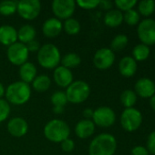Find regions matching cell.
Returning <instances> with one entry per match:
<instances>
[{
  "instance_id": "1",
  "label": "cell",
  "mask_w": 155,
  "mask_h": 155,
  "mask_svg": "<svg viewBox=\"0 0 155 155\" xmlns=\"http://www.w3.org/2000/svg\"><path fill=\"white\" fill-rule=\"evenodd\" d=\"M117 150V140L111 134H100L92 139L89 145L90 155H114Z\"/></svg>"
},
{
  "instance_id": "2",
  "label": "cell",
  "mask_w": 155,
  "mask_h": 155,
  "mask_svg": "<svg viewBox=\"0 0 155 155\" xmlns=\"http://www.w3.org/2000/svg\"><path fill=\"white\" fill-rule=\"evenodd\" d=\"M5 96L8 104L23 105L26 104L31 97V88L29 84L22 81H16L10 84L5 88Z\"/></svg>"
},
{
  "instance_id": "3",
  "label": "cell",
  "mask_w": 155,
  "mask_h": 155,
  "mask_svg": "<svg viewBox=\"0 0 155 155\" xmlns=\"http://www.w3.org/2000/svg\"><path fill=\"white\" fill-rule=\"evenodd\" d=\"M43 133L48 141L59 143L69 138L70 128L65 121L60 119H52L46 124Z\"/></svg>"
},
{
  "instance_id": "4",
  "label": "cell",
  "mask_w": 155,
  "mask_h": 155,
  "mask_svg": "<svg viewBox=\"0 0 155 155\" xmlns=\"http://www.w3.org/2000/svg\"><path fill=\"white\" fill-rule=\"evenodd\" d=\"M61 61L59 49L53 44H45L37 52V63L45 69L57 68Z\"/></svg>"
},
{
  "instance_id": "5",
  "label": "cell",
  "mask_w": 155,
  "mask_h": 155,
  "mask_svg": "<svg viewBox=\"0 0 155 155\" xmlns=\"http://www.w3.org/2000/svg\"><path fill=\"white\" fill-rule=\"evenodd\" d=\"M66 95L69 103L79 104L85 102L90 94V84L82 80L73 81L72 84L67 87Z\"/></svg>"
},
{
  "instance_id": "6",
  "label": "cell",
  "mask_w": 155,
  "mask_h": 155,
  "mask_svg": "<svg viewBox=\"0 0 155 155\" xmlns=\"http://www.w3.org/2000/svg\"><path fill=\"white\" fill-rule=\"evenodd\" d=\"M121 125L126 132L132 133L137 131L143 121V117L142 113L132 107V108H125L121 115Z\"/></svg>"
},
{
  "instance_id": "7",
  "label": "cell",
  "mask_w": 155,
  "mask_h": 155,
  "mask_svg": "<svg viewBox=\"0 0 155 155\" xmlns=\"http://www.w3.org/2000/svg\"><path fill=\"white\" fill-rule=\"evenodd\" d=\"M41 11V3L39 0H20L17 2L16 12L20 17L25 20L36 19Z\"/></svg>"
},
{
  "instance_id": "8",
  "label": "cell",
  "mask_w": 155,
  "mask_h": 155,
  "mask_svg": "<svg viewBox=\"0 0 155 155\" xmlns=\"http://www.w3.org/2000/svg\"><path fill=\"white\" fill-rule=\"evenodd\" d=\"M91 121L96 126L109 128L115 124L116 114L113 109L109 106H100L94 110Z\"/></svg>"
},
{
  "instance_id": "9",
  "label": "cell",
  "mask_w": 155,
  "mask_h": 155,
  "mask_svg": "<svg viewBox=\"0 0 155 155\" xmlns=\"http://www.w3.org/2000/svg\"><path fill=\"white\" fill-rule=\"evenodd\" d=\"M137 35L142 44L146 45H155V19L145 18L138 24Z\"/></svg>"
},
{
  "instance_id": "10",
  "label": "cell",
  "mask_w": 155,
  "mask_h": 155,
  "mask_svg": "<svg viewBox=\"0 0 155 155\" xmlns=\"http://www.w3.org/2000/svg\"><path fill=\"white\" fill-rule=\"evenodd\" d=\"M28 55L29 52L27 51L26 45L20 42H16L15 44L8 46L6 50V57L8 61L14 65L21 66L26 63Z\"/></svg>"
},
{
  "instance_id": "11",
  "label": "cell",
  "mask_w": 155,
  "mask_h": 155,
  "mask_svg": "<svg viewBox=\"0 0 155 155\" xmlns=\"http://www.w3.org/2000/svg\"><path fill=\"white\" fill-rule=\"evenodd\" d=\"M76 5V2L73 0H54L51 4V9L56 18L67 20L72 17Z\"/></svg>"
},
{
  "instance_id": "12",
  "label": "cell",
  "mask_w": 155,
  "mask_h": 155,
  "mask_svg": "<svg viewBox=\"0 0 155 155\" xmlns=\"http://www.w3.org/2000/svg\"><path fill=\"white\" fill-rule=\"evenodd\" d=\"M115 62L114 52L108 47H102L96 51L93 56V64L100 70H107L111 68Z\"/></svg>"
},
{
  "instance_id": "13",
  "label": "cell",
  "mask_w": 155,
  "mask_h": 155,
  "mask_svg": "<svg viewBox=\"0 0 155 155\" xmlns=\"http://www.w3.org/2000/svg\"><path fill=\"white\" fill-rule=\"evenodd\" d=\"M6 129L10 135L16 138H20L27 134L28 124L22 117H14L8 121Z\"/></svg>"
},
{
  "instance_id": "14",
  "label": "cell",
  "mask_w": 155,
  "mask_h": 155,
  "mask_svg": "<svg viewBox=\"0 0 155 155\" xmlns=\"http://www.w3.org/2000/svg\"><path fill=\"white\" fill-rule=\"evenodd\" d=\"M134 92L142 98H151L155 94V83L148 77L140 78L135 83Z\"/></svg>"
},
{
  "instance_id": "15",
  "label": "cell",
  "mask_w": 155,
  "mask_h": 155,
  "mask_svg": "<svg viewBox=\"0 0 155 155\" xmlns=\"http://www.w3.org/2000/svg\"><path fill=\"white\" fill-rule=\"evenodd\" d=\"M53 79L56 84L62 88H67L73 82V74L70 69L58 65L54 69Z\"/></svg>"
},
{
  "instance_id": "16",
  "label": "cell",
  "mask_w": 155,
  "mask_h": 155,
  "mask_svg": "<svg viewBox=\"0 0 155 155\" xmlns=\"http://www.w3.org/2000/svg\"><path fill=\"white\" fill-rule=\"evenodd\" d=\"M62 30L63 24L56 17H50L47 19L42 25V33L48 38H55L58 36Z\"/></svg>"
},
{
  "instance_id": "17",
  "label": "cell",
  "mask_w": 155,
  "mask_h": 155,
  "mask_svg": "<svg viewBox=\"0 0 155 155\" xmlns=\"http://www.w3.org/2000/svg\"><path fill=\"white\" fill-rule=\"evenodd\" d=\"M96 125L91 120L82 119L75 126V134L79 139H88L93 135Z\"/></svg>"
},
{
  "instance_id": "18",
  "label": "cell",
  "mask_w": 155,
  "mask_h": 155,
  "mask_svg": "<svg viewBox=\"0 0 155 155\" xmlns=\"http://www.w3.org/2000/svg\"><path fill=\"white\" fill-rule=\"evenodd\" d=\"M17 42V30L9 25L0 26V44L5 46H10Z\"/></svg>"
},
{
  "instance_id": "19",
  "label": "cell",
  "mask_w": 155,
  "mask_h": 155,
  "mask_svg": "<svg viewBox=\"0 0 155 155\" xmlns=\"http://www.w3.org/2000/svg\"><path fill=\"white\" fill-rule=\"evenodd\" d=\"M138 69L137 62L132 56H124L119 63V72L124 77H132Z\"/></svg>"
},
{
  "instance_id": "20",
  "label": "cell",
  "mask_w": 155,
  "mask_h": 155,
  "mask_svg": "<svg viewBox=\"0 0 155 155\" xmlns=\"http://www.w3.org/2000/svg\"><path fill=\"white\" fill-rule=\"evenodd\" d=\"M19 77L22 82L29 84L37 76V69L33 63L26 62L19 66Z\"/></svg>"
},
{
  "instance_id": "21",
  "label": "cell",
  "mask_w": 155,
  "mask_h": 155,
  "mask_svg": "<svg viewBox=\"0 0 155 155\" xmlns=\"http://www.w3.org/2000/svg\"><path fill=\"white\" fill-rule=\"evenodd\" d=\"M37 31L35 27L31 25H24L17 30V40L20 43L26 45L32 40H35Z\"/></svg>"
},
{
  "instance_id": "22",
  "label": "cell",
  "mask_w": 155,
  "mask_h": 155,
  "mask_svg": "<svg viewBox=\"0 0 155 155\" xmlns=\"http://www.w3.org/2000/svg\"><path fill=\"white\" fill-rule=\"evenodd\" d=\"M103 21L109 27H117L123 22V14L118 9H111L106 12Z\"/></svg>"
},
{
  "instance_id": "23",
  "label": "cell",
  "mask_w": 155,
  "mask_h": 155,
  "mask_svg": "<svg viewBox=\"0 0 155 155\" xmlns=\"http://www.w3.org/2000/svg\"><path fill=\"white\" fill-rule=\"evenodd\" d=\"M31 84L35 91L38 93H43V92L48 91L50 88L51 79L47 74H39L34 79V81Z\"/></svg>"
},
{
  "instance_id": "24",
  "label": "cell",
  "mask_w": 155,
  "mask_h": 155,
  "mask_svg": "<svg viewBox=\"0 0 155 155\" xmlns=\"http://www.w3.org/2000/svg\"><path fill=\"white\" fill-rule=\"evenodd\" d=\"M60 63L62 66L68 69H72L78 67L81 64V58L76 53H69L61 57Z\"/></svg>"
},
{
  "instance_id": "25",
  "label": "cell",
  "mask_w": 155,
  "mask_h": 155,
  "mask_svg": "<svg viewBox=\"0 0 155 155\" xmlns=\"http://www.w3.org/2000/svg\"><path fill=\"white\" fill-rule=\"evenodd\" d=\"M151 54L150 47L143 44H139L135 45L132 49V58L137 62L145 61Z\"/></svg>"
},
{
  "instance_id": "26",
  "label": "cell",
  "mask_w": 155,
  "mask_h": 155,
  "mask_svg": "<svg viewBox=\"0 0 155 155\" xmlns=\"http://www.w3.org/2000/svg\"><path fill=\"white\" fill-rule=\"evenodd\" d=\"M121 103L125 108H132L137 102V94L133 90H124L121 94Z\"/></svg>"
},
{
  "instance_id": "27",
  "label": "cell",
  "mask_w": 155,
  "mask_h": 155,
  "mask_svg": "<svg viewBox=\"0 0 155 155\" xmlns=\"http://www.w3.org/2000/svg\"><path fill=\"white\" fill-rule=\"evenodd\" d=\"M155 11V1L143 0L138 4V13L145 17L151 16Z\"/></svg>"
},
{
  "instance_id": "28",
  "label": "cell",
  "mask_w": 155,
  "mask_h": 155,
  "mask_svg": "<svg viewBox=\"0 0 155 155\" xmlns=\"http://www.w3.org/2000/svg\"><path fill=\"white\" fill-rule=\"evenodd\" d=\"M63 30L69 35H78L80 31V24L77 19L70 17V18L64 21Z\"/></svg>"
},
{
  "instance_id": "29",
  "label": "cell",
  "mask_w": 155,
  "mask_h": 155,
  "mask_svg": "<svg viewBox=\"0 0 155 155\" xmlns=\"http://www.w3.org/2000/svg\"><path fill=\"white\" fill-rule=\"evenodd\" d=\"M17 2L12 0H5L0 2V15L4 16H9L16 12Z\"/></svg>"
},
{
  "instance_id": "30",
  "label": "cell",
  "mask_w": 155,
  "mask_h": 155,
  "mask_svg": "<svg viewBox=\"0 0 155 155\" xmlns=\"http://www.w3.org/2000/svg\"><path fill=\"white\" fill-rule=\"evenodd\" d=\"M129 43V38L124 34H119L117 35L111 43V49L114 51H121L124 49Z\"/></svg>"
},
{
  "instance_id": "31",
  "label": "cell",
  "mask_w": 155,
  "mask_h": 155,
  "mask_svg": "<svg viewBox=\"0 0 155 155\" xmlns=\"http://www.w3.org/2000/svg\"><path fill=\"white\" fill-rule=\"evenodd\" d=\"M50 101L53 107H65V105L69 103L66 93L63 91H56L51 95Z\"/></svg>"
},
{
  "instance_id": "32",
  "label": "cell",
  "mask_w": 155,
  "mask_h": 155,
  "mask_svg": "<svg viewBox=\"0 0 155 155\" xmlns=\"http://www.w3.org/2000/svg\"><path fill=\"white\" fill-rule=\"evenodd\" d=\"M123 21L129 25H136L140 23V14L137 10L131 9L123 14Z\"/></svg>"
},
{
  "instance_id": "33",
  "label": "cell",
  "mask_w": 155,
  "mask_h": 155,
  "mask_svg": "<svg viewBox=\"0 0 155 155\" xmlns=\"http://www.w3.org/2000/svg\"><path fill=\"white\" fill-rule=\"evenodd\" d=\"M114 4L118 7V10L127 12L131 9H133V7L137 4V1L136 0H116Z\"/></svg>"
},
{
  "instance_id": "34",
  "label": "cell",
  "mask_w": 155,
  "mask_h": 155,
  "mask_svg": "<svg viewBox=\"0 0 155 155\" xmlns=\"http://www.w3.org/2000/svg\"><path fill=\"white\" fill-rule=\"evenodd\" d=\"M10 104L5 99H0V123L5 122L10 114Z\"/></svg>"
},
{
  "instance_id": "35",
  "label": "cell",
  "mask_w": 155,
  "mask_h": 155,
  "mask_svg": "<svg viewBox=\"0 0 155 155\" xmlns=\"http://www.w3.org/2000/svg\"><path fill=\"white\" fill-rule=\"evenodd\" d=\"M76 5L80 8L85 10H91L96 7H99L100 0H79L76 2Z\"/></svg>"
},
{
  "instance_id": "36",
  "label": "cell",
  "mask_w": 155,
  "mask_h": 155,
  "mask_svg": "<svg viewBox=\"0 0 155 155\" xmlns=\"http://www.w3.org/2000/svg\"><path fill=\"white\" fill-rule=\"evenodd\" d=\"M60 146H61V149L63 152L71 153L75 149V142L72 139L68 138V139L64 140L62 143H60Z\"/></svg>"
},
{
  "instance_id": "37",
  "label": "cell",
  "mask_w": 155,
  "mask_h": 155,
  "mask_svg": "<svg viewBox=\"0 0 155 155\" xmlns=\"http://www.w3.org/2000/svg\"><path fill=\"white\" fill-rule=\"evenodd\" d=\"M147 150L149 153L155 155V131L152 132L147 138Z\"/></svg>"
},
{
  "instance_id": "38",
  "label": "cell",
  "mask_w": 155,
  "mask_h": 155,
  "mask_svg": "<svg viewBox=\"0 0 155 155\" xmlns=\"http://www.w3.org/2000/svg\"><path fill=\"white\" fill-rule=\"evenodd\" d=\"M26 49L29 53H35V52H38V50L40 49V45L39 42L37 40H32L29 43H27L26 45Z\"/></svg>"
},
{
  "instance_id": "39",
  "label": "cell",
  "mask_w": 155,
  "mask_h": 155,
  "mask_svg": "<svg viewBox=\"0 0 155 155\" xmlns=\"http://www.w3.org/2000/svg\"><path fill=\"white\" fill-rule=\"evenodd\" d=\"M131 154L132 155H149V152L147 150L146 147H143L142 145H138V146H135L132 149V152H131Z\"/></svg>"
},
{
  "instance_id": "40",
  "label": "cell",
  "mask_w": 155,
  "mask_h": 155,
  "mask_svg": "<svg viewBox=\"0 0 155 155\" xmlns=\"http://www.w3.org/2000/svg\"><path fill=\"white\" fill-rule=\"evenodd\" d=\"M99 6L101 9H103V10H107V12H108V11H110V10L112 9L113 3L111 1H110V0H100Z\"/></svg>"
},
{
  "instance_id": "41",
  "label": "cell",
  "mask_w": 155,
  "mask_h": 155,
  "mask_svg": "<svg viewBox=\"0 0 155 155\" xmlns=\"http://www.w3.org/2000/svg\"><path fill=\"white\" fill-rule=\"evenodd\" d=\"M93 113H94V110H92L91 108H86L82 114L84 116V119H87V120H91L92 119V116H93Z\"/></svg>"
},
{
  "instance_id": "42",
  "label": "cell",
  "mask_w": 155,
  "mask_h": 155,
  "mask_svg": "<svg viewBox=\"0 0 155 155\" xmlns=\"http://www.w3.org/2000/svg\"><path fill=\"white\" fill-rule=\"evenodd\" d=\"M65 107H53V113L54 114H63V112H64V109Z\"/></svg>"
},
{
  "instance_id": "43",
  "label": "cell",
  "mask_w": 155,
  "mask_h": 155,
  "mask_svg": "<svg viewBox=\"0 0 155 155\" xmlns=\"http://www.w3.org/2000/svg\"><path fill=\"white\" fill-rule=\"evenodd\" d=\"M150 105H151L152 109L155 112V94L150 98Z\"/></svg>"
},
{
  "instance_id": "44",
  "label": "cell",
  "mask_w": 155,
  "mask_h": 155,
  "mask_svg": "<svg viewBox=\"0 0 155 155\" xmlns=\"http://www.w3.org/2000/svg\"><path fill=\"white\" fill-rule=\"evenodd\" d=\"M5 88L3 85V84L0 83V99H2V97L5 95Z\"/></svg>"
},
{
  "instance_id": "45",
  "label": "cell",
  "mask_w": 155,
  "mask_h": 155,
  "mask_svg": "<svg viewBox=\"0 0 155 155\" xmlns=\"http://www.w3.org/2000/svg\"><path fill=\"white\" fill-rule=\"evenodd\" d=\"M154 58H155V54H154Z\"/></svg>"
}]
</instances>
